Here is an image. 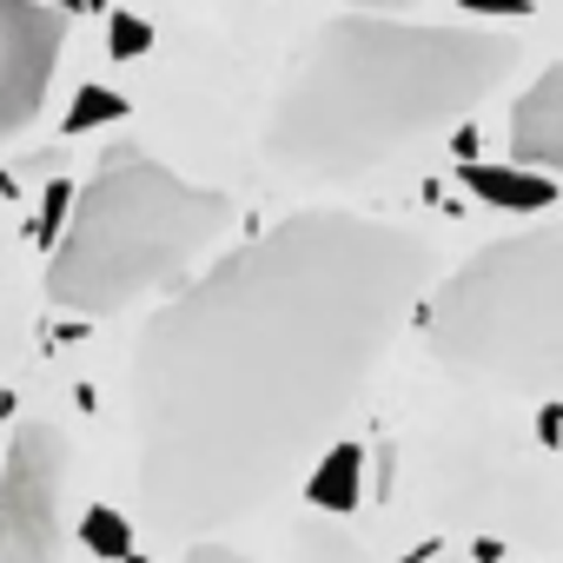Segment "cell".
Masks as SVG:
<instances>
[{
    "label": "cell",
    "instance_id": "cell-1",
    "mask_svg": "<svg viewBox=\"0 0 563 563\" xmlns=\"http://www.w3.org/2000/svg\"><path fill=\"white\" fill-rule=\"evenodd\" d=\"M438 252L358 212H292L206 265L133 332V510L206 543L292 490L418 319Z\"/></svg>",
    "mask_w": 563,
    "mask_h": 563
},
{
    "label": "cell",
    "instance_id": "cell-2",
    "mask_svg": "<svg viewBox=\"0 0 563 563\" xmlns=\"http://www.w3.org/2000/svg\"><path fill=\"white\" fill-rule=\"evenodd\" d=\"M517 41L504 27H424L398 14H339L325 21L265 113V159L286 179L345 186L398 159L405 146L457 126L484 107L510 67Z\"/></svg>",
    "mask_w": 563,
    "mask_h": 563
},
{
    "label": "cell",
    "instance_id": "cell-3",
    "mask_svg": "<svg viewBox=\"0 0 563 563\" xmlns=\"http://www.w3.org/2000/svg\"><path fill=\"white\" fill-rule=\"evenodd\" d=\"M225 225V192L192 186L146 153H107L47 245V299L87 319L126 312L153 292L173 299Z\"/></svg>",
    "mask_w": 563,
    "mask_h": 563
},
{
    "label": "cell",
    "instance_id": "cell-4",
    "mask_svg": "<svg viewBox=\"0 0 563 563\" xmlns=\"http://www.w3.org/2000/svg\"><path fill=\"white\" fill-rule=\"evenodd\" d=\"M438 372L504 391L563 398V225H530L477 245L418 306Z\"/></svg>",
    "mask_w": 563,
    "mask_h": 563
},
{
    "label": "cell",
    "instance_id": "cell-5",
    "mask_svg": "<svg viewBox=\"0 0 563 563\" xmlns=\"http://www.w3.org/2000/svg\"><path fill=\"white\" fill-rule=\"evenodd\" d=\"M67 438L27 418L0 457V563H60L67 550Z\"/></svg>",
    "mask_w": 563,
    "mask_h": 563
},
{
    "label": "cell",
    "instance_id": "cell-6",
    "mask_svg": "<svg viewBox=\"0 0 563 563\" xmlns=\"http://www.w3.org/2000/svg\"><path fill=\"white\" fill-rule=\"evenodd\" d=\"M60 54H67L60 8H47V0H0V146L41 120Z\"/></svg>",
    "mask_w": 563,
    "mask_h": 563
},
{
    "label": "cell",
    "instance_id": "cell-7",
    "mask_svg": "<svg viewBox=\"0 0 563 563\" xmlns=\"http://www.w3.org/2000/svg\"><path fill=\"white\" fill-rule=\"evenodd\" d=\"M510 166L563 179V67H543L510 107Z\"/></svg>",
    "mask_w": 563,
    "mask_h": 563
},
{
    "label": "cell",
    "instance_id": "cell-8",
    "mask_svg": "<svg viewBox=\"0 0 563 563\" xmlns=\"http://www.w3.org/2000/svg\"><path fill=\"white\" fill-rule=\"evenodd\" d=\"M358 497V451L352 444H332L325 451V471H319V484H312V504L319 510H345Z\"/></svg>",
    "mask_w": 563,
    "mask_h": 563
},
{
    "label": "cell",
    "instance_id": "cell-9",
    "mask_svg": "<svg viewBox=\"0 0 563 563\" xmlns=\"http://www.w3.org/2000/svg\"><path fill=\"white\" fill-rule=\"evenodd\" d=\"M292 563H372V556H365L345 530H332V523H306V530H299Z\"/></svg>",
    "mask_w": 563,
    "mask_h": 563
},
{
    "label": "cell",
    "instance_id": "cell-10",
    "mask_svg": "<svg viewBox=\"0 0 563 563\" xmlns=\"http://www.w3.org/2000/svg\"><path fill=\"white\" fill-rule=\"evenodd\" d=\"M464 179H471L484 199H504V206H543V199H550L543 179H517V173H490V166H471Z\"/></svg>",
    "mask_w": 563,
    "mask_h": 563
},
{
    "label": "cell",
    "instance_id": "cell-11",
    "mask_svg": "<svg viewBox=\"0 0 563 563\" xmlns=\"http://www.w3.org/2000/svg\"><path fill=\"white\" fill-rule=\"evenodd\" d=\"M80 543H87V550H100V556H126V550H133V530H126V517H120V510L93 504V510L80 517Z\"/></svg>",
    "mask_w": 563,
    "mask_h": 563
},
{
    "label": "cell",
    "instance_id": "cell-12",
    "mask_svg": "<svg viewBox=\"0 0 563 563\" xmlns=\"http://www.w3.org/2000/svg\"><path fill=\"white\" fill-rule=\"evenodd\" d=\"M100 120H120V93H107V87H87V93L74 100V133H80V126H100Z\"/></svg>",
    "mask_w": 563,
    "mask_h": 563
},
{
    "label": "cell",
    "instance_id": "cell-13",
    "mask_svg": "<svg viewBox=\"0 0 563 563\" xmlns=\"http://www.w3.org/2000/svg\"><path fill=\"white\" fill-rule=\"evenodd\" d=\"M146 41H153V34H146V21H126V14L113 21V54H120V60H133V54H146Z\"/></svg>",
    "mask_w": 563,
    "mask_h": 563
},
{
    "label": "cell",
    "instance_id": "cell-14",
    "mask_svg": "<svg viewBox=\"0 0 563 563\" xmlns=\"http://www.w3.org/2000/svg\"><path fill=\"white\" fill-rule=\"evenodd\" d=\"M365 8H378V14H385V8H405V0H365Z\"/></svg>",
    "mask_w": 563,
    "mask_h": 563
}]
</instances>
